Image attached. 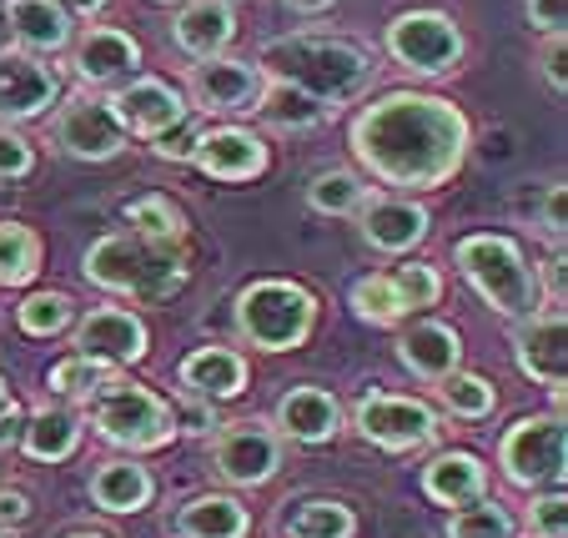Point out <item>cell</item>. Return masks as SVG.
Segmentation results:
<instances>
[{
  "instance_id": "cell-32",
  "label": "cell",
  "mask_w": 568,
  "mask_h": 538,
  "mask_svg": "<svg viewBox=\"0 0 568 538\" xmlns=\"http://www.w3.org/2000/svg\"><path fill=\"white\" fill-rule=\"evenodd\" d=\"M45 383H51V393L61 403H71V408H81V403H91L97 398L101 388H106V383H116V367H106V363H97V357H61V363L51 367V377H45Z\"/></svg>"
},
{
  "instance_id": "cell-14",
  "label": "cell",
  "mask_w": 568,
  "mask_h": 538,
  "mask_svg": "<svg viewBox=\"0 0 568 538\" xmlns=\"http://www.w3.org/2000/svg\"><path fill=\"white\" fill-rule=\"evenodd\" d=\"M106 106L116 111L126 136H146V141L186 116V97L161 75H131L116 97H106Z\"/></svg>"
},
{
  "instance_id": "cell-44",
  "label": "cell",
  "mask_w": 568,
  "mask_h": 538,
  "mask_svg": "<svg viewBox=\"0 0 568 538\" xmlns=\"http://www.w3.org/2000/svg\"><path fill=\"white\" fill-rule=\"evenodd\" d=\"M564 11H568V0H524V16L528 26H534L538 35H564Z\"/></svg>"
},
{
  "instance_id": "cell-43",
  "label": "cell",
  "mask_w": 568,
  "mask_h": 538,
  "mask_svg": "<svg viewBox=\"0 0 568 538\" xmlns=\"http://www.w3.org/2000/svg\"><path fill=\"white\" fill-rule=\"evenodd\" d=\"M538 75H544V87L554 91V97L568 91V41L564 35H548L544 41V51H538Z\"/></svg>"
},
{
  "instance_id": "cell-17",
  "label": "cell",
  "mask_w": 568,
  "mask_h": 538,
  "mask_svg": "<svg viewBox=\"0 0 568 538\" xmlns=\"http://www.w3.org/2000/svg\"><path fill=\"white\" fill-rule=\"evenodd\" d=\"M192 162L202 166L212 182H252V176L267 172L272 146L247 126H212V131H202Z\"/></svg>"
},
{
  "instance_id": "cell-31",
  "label": "cell",
  "mask_w": 568,
  "mask_h": 538,
  "mask_svg": "<svg viewBox=\"0 0 568 538\" xmlns=\"http://www.w3.org/2000/svg\"><path fill=\"white\" fill-rule=\"evenodd\" d=\"M126 226H131V237H146V242H166V247H176V242L186 237V216L182 206L172 202V196H161V192H146L136 196V202H126Z\"/></svg>"
},
{
  "instance_id": "cell-38",
  "label": "cell",
  "mask_w": 568,
  "mask_h": 538,
  "mask_svg": "<svg viewBox=\"0 0 568 538\" xmlns=\"http://www.w3.org/2000/svg\"><path fill=\"white\" fill-rule=\"evenodd\" d=\"M387 282H393L403 313H423V307H433L443 297V272L428 267V262H403L397 272H387Z\"/></svg>"
},
{
  "instance_id": "cell-49",
  "label": "cell",
  "mask_w": 568,
  "mask_h": 538,
  "mask_svg": "<svg viewBox=\"0 0 568 538\" xmlns=\"http://www.w3.org/2000/svg\"><path fill=\"white\" fill-rule=\"evenodd\" d=\"M186 433H212L216 428V418H212V408H186Z\"/></svg>"
},
{
  "instance_id": "cell-20",
  "label": "cell",
  "mask_w": 568,
  "mask_h": 538,
  "mask_svg": "<svg viewBox=\"0 0 568 538\" xmlns=\"http://www.w3.org/2000/svg\"><path fill=\"white\" fill-rule=\"evenodd\" d=\"M236 35V11L226 0H182L172 16V41L192 61H212L232 45Z\"/></svg>"
},
{
  "instance_id": "cell-10",
  "label": "cell",
  "mask_w": 568,
  "mask_h": 538,
  "mask_svg": "<svg viewBox=\"0 0 568 538\" xmlns=\"http://www.w3.org/2000/svg\"><path fill=\"white\" fill-rule=\"evenodd\" d=\"M262 71L236 55H212V61H192L186 71V101L212 116H247L262 101Z\"/></svg>"
},
{
  "instance_id": "cell-6",
  "label": "cell",
  "mask_w": 568,
  "mask_h": 538,
  "mask_svg": "<svg viewBox=\"0 0 568 538\" xmlns=\"http://www.w3.org/2000/svg\"><path fill=\"white\" fill-rule=\"evenodd\" d=\"M87 408H91L97 433L106 443H116V448L156 453L176 438V408L161 393L136 388V383H106Z\"/></svg>"
},
{
  "instance_id": "cell-9",
  "label": "cell",
  "mask_w": 568,
  "mask_h": 538,
  "mask_svg": "<svg viewBox=\"0 0 568 538\" xmlns=\"http://www.w3.org/2000/svg\"><path fill=\"white\" fill-rule=\"evenodd\" d=\"M357 433L387 453H413L438 438V418L428 403L403 398V393H363L357 403Z\"/></svg>"
},
{
  "instance_id": "cell-40",
  "label": "cell",
  "mask_w": 568,
  "mask_h": 538,
  "mask_svg": "<svg viewBox=\"0 0 568 538\" xmlns=\"http://www.w3.org/2000/svg\"><path fill=\"white\" fill-rule=\"evenodd\" d=\"M196 141H202V121L186 111L176 126H166L161 136H151V151H156L161 162H192V151H196Z\"/></svg>"
},
{
  "instance_id": "cell-23",
  "label": "cell",
  "mask_w": 568,
  "mask_h": 538,
  "mask_svg": "<svg viewBox=\"0 0 568 538\" xmlns=\"http://www.w3.org/2000/svg\"><path fill=\"white\" fill-rule=\"evenodd\" d=\"M458 357H463V337L448 323H413L408 333L397 337V363L408 367L413 377H423V383L448 377L458 367Z\"/></svg>"
},
{
  "instance_id": "cell-25",
  "label": "cell",
  "mask_w": 568,
  "mask_h": 538,
  "mask_svg": "<svg viewBox=\"0 0 568 538\" xmlns=\"http://www.w3.org/2000/svg\"><path fill=\"white\" fill-rule=\"evenodd\" d=\"M423 488H428L433 504L443 508H468L488 494V468L473 458V453H438L428 468H423Z\"/></svg>"
},
{
  "instance_id": "cell-11",
  "label": "cell",
  "mask_w": 568,
  "mask_h": 538,
  "mask_svg": "<svg viewBox=\"0 0 568 538\" xmlns=\"http://www.w3.org/2000/svg\"><path fill=\"white\" fill-rule=\"evenodd\" d=\"M55 146L65 151V156H75V162H116L121 151H126V131H121L116 111L106 106V97H75L61 106V116H55L51 126Z\"/></svg>"
},
{
  "instance_id": "cell-35",
  "label": "cell",
  "mask_w": 568,
  "mask_h": 538,
  "mask_svg": "<svg viewBox=\"0 0 568 538\" xmlns=\"http://www.w3.org/2000/svg\"><path fill=\"white\" fill-rule=\"evenodd\" d=\"M363 176L347 172V166H333V172H317L307 182V206L322 216H347L357 212V202H363Z\"/></svg>"
},
{
  "instance_id": "cell-2",
  "label": "cell",
  "mask_w": 568,
  "mask_h": 538,
  "mask_svg": "<svg viewBox=\"0 0 568 538\" xmlns=\"http://www.w3.org/2000/svg\"><path fill=\"white\" fill-rule=\"evenodd\" d=\"M262 71L282 87H297L307 97H317L322 106H343L357 91L373 81V51L363 41H347V35H277L262 51Z\"/></svg>"
},
{
  "instance_id": "cell-29",
  "label": "cell",
  "mask_w": 568,
  "mask_h": 538,
  "mask_svg": "<svg viewBox=\"0 0 568 538\" xmlns=\"http://www.w3.org/2000/svg\"><path fill=\"white\" fill-rule=\"evenodd\" d=\"M247 508L226 494H206L176 514V534L182 538H247Z\"/></svg>"
},
{
  "instance_id": "cell-33",
  "label": "cell",
  "mask_w": 568,
  "mask_h": 538,
  "mask_svg": "<svg viewBox=\"0 0 568 538\" xmlns=\"http://www.w3.org/2000/svg\"><path fill=\"white\" fill-rule=\"evenodd\" d=\"M438 403H443V413H453V418L483 423L488 413H494L498 393L483 373H463V367H453L448 377H438Z\"/></svg>"
},
{
  "instance_id": "cell-1",
  "label": "cell",
  "mask_w": 568,
  "mask_h": 538,
  "mask_svg": "<svg viewBox=\"0 0 568 538\" xmlns=\"http://www.w3.org/2000/svg\"><path fill=\"white\" fill-rule=\"evenodd\" d=\"M468 116L428 91H387L367 101L347 131L353 156L387 186H397V196L453 182L468 162Z\"/></svg>"
},
{
  "instance_id": "cell-5",
  "label": "cell",
  "mask_w": 568,
  "mask_h": 538,
  "mask_svg": "<svg viewBox=\"0 0 568 538\" xmlns=\"http://www.w3.org/2000/svg\"><path fill=\"white\" fill-rule=\"evenodd\" d=\"M236 333L247 337L252 347L262 353H292V347L307 343L312 323H317V297L297 282H282V277H267V282H252V287L236 292Z\"/></svg>"
},
{
  "instance_id": "cell-30",
  "label": "cell",
  "mask_w": 568,
  "mask_h": 538,
  "mask_svg": "<svg viewBox=\"0 0 568 538\" xmlns=\"http://www.w3.org/2000/svg\"><path fill=\"white\" fill-rule=\"evenodd\" d=\"M353 508L333 504V498H302L282 518V538H353Z\"/></svg>"
},
{
  "instance_id": "cell-55",
  "label": "cell",
  "mask_w": 568,
  "mask_h": 538,
  "mask_svg": "<svg viewBox=\"0 0 568 538\" xmlns=\"http://www.w3.org/2000/svg\"><path fill=\"white\" fill-rule=\"evenodd\" d=\"M226 6H232V0H226Z\"/></svg>"
},
{
  "instance_id": "cell-7",
  "label": "cell",
  "mask_w": 568,
  "mask_h": 538,
  "mask_svg": "<svg viewBox=\"0 0 568 538\" xmlns=\"http://www.w3.org/2000/svg\"><path fill=\"white\" fill-rule=\"evenodd\" d=\"M387 55L413 75H448L463 61V31L448 11H403L387 26Z\"/></svg>"
},
{
  "instance_id": "cell-27",
  "label": "cell",
  "mask_w": 568,
  "mask_h": 538,
  "mask_svg": "<svg viewBox=\"0 0 568 538\" xmlns=\"http://www.w3.org/2000/svg\"><path fill=\"white\" fill-rule=\"evenodd\" d=\"M252 111H257V121L267 131H277V136H302V131H317L322 121H333V106H322L317 97H307V91H297V87H282V81H267L262 101Z\"/></svg>"
},
{
  "instance_id": "cell-51",
  "label": "cell",
  "mask_w": 568,
  "mask_h": 538,
  "mask_svg": "<svg viewBox=\"0 0 568 538\" xmlns=\"http://www.w3.org/2000/svg\"><path fill=\"white\" fill-rule=\"evenodd\" d=\"M6 41H11V26H6V11H0V51H6Z\"/></svg>"
},
{
  "instance_id": "cell-45",
  "label": "cell",
  "mask_w": 568,
  "mask_h": 538,
  "mask_svg": "<svg viewBox=\"0 0 568 538\" xmlns=\"http://www.w3.org/2000/svg\"><path fill=\"white\" fill-rule=\"evenodd\" d=\"M564 206H568L564 182H554L544 192V212H538V222H544V232H548V237H558V242H564Z\"/></svg>"
},
{
  "instance_id": "cell-24",
  "label": "cell",
  "mask_w": 568,
  "mask_h": 538,
  "mask_svg": "<svg viewBox=\"0 0 568 538\" xmlns=\"http://www.w3.org/2000/svg\"><path fill=\"white\" fill-rule=\"evenodd\" d=\"M252 383L247 357L232 347H196L182 357V388L202 393V398H242Z\"/></svg>"
},
{
  "instance_id": "cell-12",
  "label": "cell",
  "mask_w": 568,
  "mask_h": 538,
  "mask_svg": "<svg viewBox=\"0 0 568 538\" xmlns=\"http://www.w3.org/2000/svg\"><path fill=\"white\" fill-rule=\"evenodd\" d=\"M357 226H363V242L373 252L403 257V252H413L423 237H428V206L413 202V196L377 192V196H363V202H357Z\"/></svg>"
},
{
  "instance_id": "cell-26",
  "label": "cell",
  "mask_w": 568,
  "mask_h": 538,
  "mask_svg": "<svg viewBox=\"0 0 568 538\" xmlns=\"http://www.w3.org/2000/svg\"><path fill=\"white\" fill-rule=\"evenodd\" d=\"M277 428L297 443H327L343 428V408H337L333 393H322V388H292L277 403Z\"/></svg>"
},
{
  "instance_id": "cell-28",
  "label": "cell",
  "mask_w": 568,
  "mask_h": 538,
  "mask_svg": "<svg viewBox=\"0 0 568 538\" xmlns=\"http://www.w3.org/2000/svg\"><path fill=\"white\" fill-rule=\"evenodd\" d=\"M91 498L106 514H136V508L151 504V474L131 458H116V464H101L91 474Z\"/></svg>"
},
{
  "instance_id": "cell-37",
  "label": "cell",
  "mask_w": 568,
  "mask_h": 538,
  "mask_svg": "<svg viewBox=\"0 0 568 538\" xmlns=\"http://www.w3.org/2000/svg\"><path fill=\"white\" fill-rule=\"evenodd\" d=\"M71 313L75 307L65 292H31V297L16 307V323H21L31 337H55L71 327Z\"/></svg>"
},
{
  "instance_id": "cell-19",
  "label": "cell",
  "mask_w": 568,
  "mask_h": 538,
  "mask_svg": "<svg viewBox=\"0 0 568 538\" xmlns=\"http://www.w3.org/2000/svg\"><path fill=\"white\" fill-rule=\"evenodd\" d=\"M71 61L87 87H126L131 75L141 71V45L126 31H116V26H97V31H87L75 41Z\"/></svg>"
},
{
  "instance_id": "cell-4",
  "label": "cell",
  "mask_w": 568,
  "mask_h": 538,
  "mask_svg": "<svg viewBox=\"0 0 568 538\" xmlns=\"http://www.w3.org/2000/svg\"><path fill=\"white\" fill-rule=\"evenodd\" d=\"M453 262H458L463 282H468L498 317H514L518 323V317L544 307L534 262H528L524 247H518L514 237H504V232H473V237H463L458 247H453Z\"/></svg>"
},
{
  "instance_id": "cell-41",
  "label": "cell",
  "mask_w": 568,
  "mask_h": 538,
  "mask_svg": "<svg viewBox=\"0 0 568 538\" xmlns=\"http://www.w3.org/2000/svg\"><path fill=\"white\" fill-rule=\"evenodd\" d=\"M31 166H36L31 141L21 131L0 126V182H21V176H31Z\"/></svg>"
},
{
  "instance_id": "cell-18",
  "label": "cell",
  "mask_w": 568,
  "mask_h": 538,
  "mask_svg": "<svg viewBox=\"0 0 568 538\" xmlns=\"http://www.w3.org/2000/svg\"><path fill=\"white\" fill-rule=\"evenodd\" d=\"M514 357L534 383L564 388V307H538V313L518 317Z\"/></svg>"
},
{
  "instance_id": "cell-16",
  "label": "cell",
  "mask_w": 568,
  "mask_h": 538,
  "mask_svg": "<svg viewBox=\"0 0 568 538\" xmlns=\"http://www.w3.org/2000/svg\"><path fill=\"white\" fill-rule=\"evenodd\" d=\"M55 97H61V87H55V71L41 55L0 51V126L45 116L55 106Z\"/></svg>"
},
{
  "instance_id": "cell-50",
  "label": "cell",
  "mask_w": 568,
  "mask_h": 538,
  "mask_svg": "<svg viewBox=\"0 0 568 538\" xmlns=\"http://www.w3.org/2000/svg\"><path fill=\"white\" fill-rule=\"evenodd\" d=\"M287 11H302V16H317V11H327V6H337V0H282Z\"/></svg>"
},
{
  "instance_id": "cell-13",
  "label": "cell",
  "mask_w": 568,
  "mask_h": 538,
  "mask_svg": "<svg viewBox=\"0 0 568 538\" xmlns=\"http://www.w3.org/2000/svg\"><path fill=\"white\" fill-rule=\"evenodd\" d=\"M212 464L226 484L236 488H257L267 478H277L282 468V443L272 428H257V423H236V428L216 433V448H212Z\"/></svg>"
},
{
  "instance_id": "cell-53",
  "label": "cell",
  "mask_w": 568,
  "mask_h": 538,
  "mask_svg": "<svg viewBox=\"0 0 568 538\" xmlns=\"http://www.w3.org/2000/svg\"><path fill=\"white\" fill-rule=\"evenodd\" d=\"M6 398H11V393H6V377H0V403H6Z\"/></svg>"
},
{
  "instance_id": "cell-15",
  "label": "cell",
  "mask_w": 568,
  "mask_h": 538,
  "mask_svg": "<svg viewBox=\"0 0 568 538\" xmlns=\"http://www.w3.org/2000/svg\"><path fill=\"white\" fill-rule=\"evenodd\" d=\"M146 347H151L146 323H141L136 313H126V307H97V313H87L75 323V353L97 357V363H106V367L141 363Z\"/></svg>"
},
{
  "instance_id": "cell-21",
  "label": "cell",
  "mask_w": 568,
  "mask_h": 538,
  "mask_svg": "<svg viewBox=\"0 0 568 538\" xmlns=\"http://www.w3.org/2000/svg\"><path fill=\"white\" fill-rule=\"evenodd\" d=\"M81 433H87V418L71 403H51V408L26 413L21 423V448L36 464H65L75 448H81Z\"/></svg>"
},
{
  "instance_id": "cell-48",
  "label": "cell",
  "mask_w": 568,
  "mask_h": 538,
  "mask_svg": "<svg viewBox=\"0 0 568 538\" xmlns=\"http://www.w3.org/2000/svg\"><path fill=\"white\" fill-rule=\"evenodd\" d=\"M65 16H101L106 11V0H55Z\"/></svg>"
},
{
  "instance_id": "cell-54",
  "label": "cell",
  "mask_w": 568,
  "mask_h": 538,
  "mask_svg": "<svg viewBox=\"0 0 568 538\" xmlns=\"http://www.w3.org/2000/svg\"><path fill=\"white\" fill-rule=\"evenodd\" d=\"M156 6H172V0H156ZM176 6H182V0H176Z\"/></svg>"
},
{
  "instance_id": "cell-46",
  "label": "cell",
  "mask_w": 568,
  "mask_h": 538,
  "mask_svg": "<svg viewBox=\"0 0 568 538\" xmlns=\"http://www.w3.org/2000/svg\"><path fill=\"white\" fill-rule=\"evenodd\" d=\"M31 518V494L21 488H0V528H16Z\"/></svg>"
},
{
  "instance_id": "cell-3",
  "label": "cell",
  "mask_w": 568,
  "mask_h": 538,
  "mask_svg": "<svg viewBox=\"0 0 568 538\" xmlns=\"http://www.w3.org/2000/svg\"><path fill=\"white\" fill-rule=\"evenodd\" d=\"M91 287L101 292H121V297H141V302H166L186 287L192 267L176 247L166 242H146V237H101L91 242V252L81 257Z\"/></svg>"
},
{
  "instance_id": "cell-34",
  "label": "cell",
  "mask_w": 568,
  "mask_h": 538,
  "mask_svg": "<svg viewBox=\"0 0 568 538\" xmlns=\"http://www.w3.org/2000/svg\"><path fill=\"white\" fill-rule=\"evenodd\" d=\"M41 272V237L21 222H0V287H26Z\"/></svg>"
},
{
  "instance_id": "cell-52",
  "label": "cell",
  "mask_w": 568,
  "mask_h": 538,
  "mask_svg": "<svg viewBox=\"0 0 568 538\" xmlns=\"http://www.w3.org/2000/svg\"><path fill=\"white\" fill-rule=\"evenodd\" d=\"M71 538H106V534H97V528H81V534H71Z\"/></svg>"
},
{
  "instance_id": "cell-8",
  "label": "cell",
  "mask_w": 568,
  "mask_h": 538,
  "mask_svg": "<svg viewBox=\"0 0 568 538\" xmlns=\"http://www.w3.org/2000/svg\"><path fill=\"white\" fill-rule=\"evenodd\" d=\"M504 478L518 488H548L564 484V413H534L514 423L498 443Z\"/></svg>"
},
{
  "instance_id": "cell-47",
  "label": "cell",
  "mask_w": 568,
  "mask_h": 538,
  "mask_svg": "<svg viewBox=\"0 0 568 538\" xmlns=\"http://www.w3.org/2000/svg\"><path fill=\"white\" fill-rule=\"evenodd\" d=\"M21 423H26V408L21 403H0V448H16L21 443Z\"/></svg>"
},
{
  "instance_id": "cell-22",
  "label": "cell",
  "mask_w": 568,
  "mask_h": 538,
  "mask_svg": "<svg viewBox=\"0 0 568 538\" xmlns=\"http://www.w3.org/2000/svg\"><path fill=\"white\" fill-rule=\"evenodd\" d=\"M6 26H11L16 51L26 55H51L71 45V16L55 0H6Z\"/></svg>"
},
{
  "instance_id": "cell-42",
  "label": "cell",
  "mask_w": 568,
  "mask_h": 538,
  "mask_svg": "<svg viewBox=\"0 0 568 538\" xmlns=\"http://www.w3.org/2000/svg\"><path fill=\"white\" fill-rule=\"evenodd\" d=\"M564 528H568L564 494H538L528 504V534L534 538H564Z\"/></svg>"
},
{
  "instance_id": "cell-36",
  "label": "cell",
  "mask_w": 568,
  "mask_h": 538,
  "mask_svg": "<svg viewBox=\"0 0 568 538\" xmlns=\"http://www.w3.org/2000/svg\"><path fill=\"white\" fill-rule=\"evenodd\" d=\"M347 302H353V313L373 327H393V323L408 317L403 313V302H397V292H393V282H387V272H367V277H357L353 292H347Z\"/></svg>"
},
{
  "instance_id": "cell-39",
  "label": "cell",
  "mask_w": 568,
  "mask_h": 538,
  "mask_svg": "<svg viewBox=\"0 0 568 538\" xmlns=\"http://www.w3.org/2000/svg\"><path fill=\"white\" fill-rule=\"evenodd\" d=\"M448 538H514V518H508L498 504L478 498V504H468L448 524Z\"/></svg>"
}]
</instances>
